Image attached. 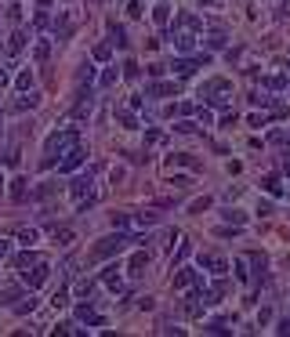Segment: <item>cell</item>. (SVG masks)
Segmentation results:
<instances>
[{
    "mask_svg": "<svg viewBox=\"0 0 290 337\" xmlns=\"http://www.w3.org/2000/svg\"><path fill=\"white\" fill-rule=\"evenodd\" d=\"M77 127H69V130H54V134L48 138V145H44V153H48V156H44V167H54V163H58V156H62V149H73V145H77Z\"/></svg>",
    "mask_w": 290,
    "mask_h": 337,
    "instance_id": "6da1fadb",
    "label": "cell"
},
{
    "mask_svg": "<svg viewBox=\"0 0 290 337\" xmlns=\"http://www.w3.org/2000/svg\"><path fill=\"white\" fill-rule=\"evenodd\" d=\"M127 243H145V239H142V236H109V239H98L95 247H91V261L113 258V254H120V250L127 247Z\"/></svg>",
    "mask_w": 290,
    "mask_h": 337,
    "instance_id": "7a4b0ae2",
    "label": "cell"
},
{
    "mask_svg": "<svg viewBox=\"0 0 290 337\" xmlns=\"http://www.w3.org/2000/svg\"><path fill=\"white\" fill-rule=\"evenodd\" d=\"M211 54L200 51V54H185V58H174L171 62V73H178V77H189V73H196V65H207Z\"/></svg>",
    "mask_w": 290,
    "mask_h": 337,
    "instance_id": "3957f363",
    "label": "cell"
},
{
    "mask_svg": "<svg viewBox=\"0 0 290 337\" xmlns=\"http://www.w3.org/2000/svg\"><path fill=\"white\" fill-rule=\"evenodd\" d=\"M83 156H87V153H83L80 145H73V149H69V156H65V160H58V171H73V167H80V163H83Z\"/></svg>",
    "mask_w": 290,
    "mask_h": 337,
    "instance_id": "277c9868",
    "label": "cell"
},
{
    "mask_svg": "<svg viewBox=\"0 0 290 337\" xmlns=\"http://www.w3.org/2000/svg\"><path fill=\"white\" fill-rule=\"evenodd\" d=\"M221 91H229V80H221V77H214V80H207V83H203V87H200V98L203 95H221Z\"/></svg>",
    "mask_w": 290,
    "mask_h": 337,
    "instance_id": "5b68a950",
    "label": "cell"
},
{
    "mask_svg": "<svg viewBox=\"0 0 290 337\" xmlns=\"http://www.w3.org/2000/svg\"><path fill=\"white\" fill-rule=\"evenodd\" d=\"M91 109H95V98H91V91H83V95H80V105L73 109V116H77V120H87Z\"/></svg>",
    "mask_w": 290,
    "mask_h": 337,
    "instance_id": "8992f818",
    "label": "cell"
},
{
    "mask_svg": "<svg viewBox=\"0 0 290 337\" xmlns=\"http://www.w3.org/2000/svg\"><path fill=\"white\" fill-rule=\"evenodd\" d=\"M178 95V83H149V98H171Z\"/></svg>",
    "mask_w": 290,
    "mask_h": 337,
    "instance_id": "52a82bcc",
    "label": "cell"
},
{
    "mask_svg": "<svg viewBox=\"0 0 290 337\" xmlns=\"http://www.w3.org/2000/svg\"><path fill=\"white\" fill-rule=\"evenodd\" d=\"M174 48L182 51V54L196 51V36H192V33H174Z\"/></svg>",
    "mask_w": 290,
    "mask_h": 337,
    "instance_id": "ba28073f",
    "label": "cell"
},
{
    "mask_svg": "<svg viewBox=\"0 0 290 337\" xmlns=\"http://www.w3.org/2000/svg\"><path fill=\"white\" fill-rule=\"evenodd\" d=\"M91 189V171L87 174H80L77 181H73V200H83V192Z\"/></svg>",
    "mask_w": 290,
    "mask_h": 337,
    "instance_id": "9c48e42d",
    "label": "cell"
},
{
    "mask_svg": "<svg viewBox=\"0 0 290 337\" xmlns=\"http://www.w3.org/2000/svg\"><path fill=\"white\" fill-rule=\"evenodd\" d=\"M44 279H48V265H36L33 272H26V283L29 286H44Z\"/></svg>",
    "mask_w": 290,
    "mask_h": 337,
    "instance_id": "30bf717a",
    "label": "cell"
},
{
    "mask_svg": "<svg viewBox=\"0 0 290 337\" xmlns=\"http://www.w3.org/2000/svg\"><path fill=\"white\" fill-rule=\"evenodd\" d=\"M36 102H40V98H36L33 91H22V98H15V109H18V112H26V109H33Z\"/></svg>",
    "mask_w": 290,
    "mask_h": 337,
    "instance_id": "8fae6325",
    "label": "cell"
},
{
    "mask_svg": "<svg viewBox=\"0 0 290 337\" xmlns=\"http://www.w3.org/2000/svg\"><path fill=\"white\" fill-rule=\"evenodd\" d=\"M192 283H196V272H192V268H182V272L174 276V286H178V290H185V286H192Z\"/></svg>",
    "mask_w": 290,
    "mask_h": 337,
    "instance_id": "7c38bea8",
    "label": "cell"
},
{
    "mask_svg": "<svg viewBox=\"0 0 290 337\" xmlns=\"http://www.w3.org/2000/svg\"><path fill=\"white\" fill-rule=\"evenodd\" d=\"M145 265H149V254H142V250H138V254L131 258V276H142Z\"/></svg>",
    "mask_w": 290,
    "mask_h": 337,
    "instance_id": "4fadbf2b",
    "label": "cell"
},
{
    "mask_svg": "<svg viewBox=\"0 0 290 337\" xmlns=\"http://www.w3.org/2000/svg\"><path fill=\"white\" fill-rule=\"evenodd\" d=\"M102 279H105V286L113 290V294H120V290H124V283H120V276L113 272V268H105V272H102Z\"/></svg>",
    "mask_w": 290,
    "mask_h": 337,
    "instance_id": "5bb4252c",
    "label": "cell"
},
{
    "mask_svg": "<svg viewBox=\"0 0 290 337\" xmlns=\"http://www.w3.org/2000/svg\"><path fill=\"white\" fill-rule=\"evenodd\" d=\"M261 185H265V192H272V196H283V185H279V178H276V174L261 178Z\"/></svg>",
    "mask_w": 290,
    "mask_h": 337,
    "instance_id": "9a60e30c",
    "label": "cell"
},
{
    "mask_svg": "<svg viewBox=\"0 0 290 337\" xmlns=\"http://www.w3.org/2000/svg\"><path fill=\"white\" fill-rule=\"evenodd\" d=\"M167 18H171V7H167V4H156V7H153V22H156V26H167Z\"/></svg>",
    "mask_w": 290,
    "mask_h": 337,
    "instance_id": "2e32d148",
    "label": "cell"
},
{
    "mask_svg": "<svg viewBox=\"0 0 290 337\" xmlns=\"http://www.w3.org/2000/svg\"><path fill=\"white\" fill-rule=\"evenodd\" d=\"M11 200H15V203L26 200V178H15V181H11Z\"/></svg>",
    "mask_w": 290,
    "mask_h": 337,
    "instance_id": "e0dca14e",
    "label": "cell"
},
{
    "mask_svg": "<svg viewBox=\"0 0 290 337\" xmlns=\"http://www.w3.org/2000/svg\"><path fill=\"white\" fill-rule=\"evenodd\" d=\"M203 265H207V268H211L214 276H221V272H225V268H229V265H225V258H203Z\"/></svg>",
    "mask_w": 290,
    "mask_h": 337,
    "instance_id": "ac0fdd59",
    "label": "cell"
},
{
    "mask_svg": "<svg viewBox=\"0 0 290 337\" xmlns=\"http://www.w3.org/2000/svg\"><path fill=\"white\" fill-rule=\"evenodd\" d=\"M48 54H51V44H48V40H36L33 58H36V62H48Z\"/></svg>",
    "mask_w": 290,
    "mask_h": 337,
    "instance_id": "d6986e66",
    "label": "cell"
},
{
    "mask_svg": "<svg viewBox=\"0 0 290 337\" xmlns=\"http://www.w3.org/2000/svg\"><path fill=\"white\" fill-rule=\"evenodd\" d=\"M109 33H113V44H116V48H127V33L120 29L116 22H109Z\"/></svg>",
    "mask_w": 290,
    "mask_h": 337,
    "instance_id": "ffe728a7",
    "label": "cell"
},
{
    "mask_svg": "<svg viewBox=\"0 0 290 337\" xmlns=\"http://www.w3.org/2000/svg\"><path fill=\"white\" fill-rule=\"evenodd\" d=\"M36 239H40V236H36V229H18V243H22V247H33Z\"/></svg>",
    "mask_w": 290,
    "mask_h": 337,
    "instance_id": "44dd1931",
    "label": "cell"
},
{
    "mask_svg": "<svg viewBox=\"0 0 290 337\" xmlns=\"http://www.w3.org/2000/svg\"><path fill=\"white\" fill-rule=\"evenodd\" d=\"M15 87H18V91H33V73H29V69H26V73H18Z\"/></svg>",
    "mask_w": 290,
    "mask_h": 337,
    "instance_id": "7402d4cb",
    "label": "cell"
},
{
    "mask_svg": "<svg viewBox=\"0 0 290 337\" xmlns=\"http://www.w3.org/2000/svg\"><path fill=\"white\" fill-rule=\"evenodd\" d=\"M54 243H58V247H69L73 243V229H54Z\"/></svg>",
    "mask_w": 290,
    "mask_h": 337,
    "instance_id": "603a6c76",
    "label": "cell"
},
{
    "mask_svg": "<svg viewBox=\"0 0 290 337\" xmlns=\"http://www.w3.org/2000/svg\"><path fill=\"white\" fill-rule=\"evenodd\" d=\"M174 163H182V167H192V171L200 167V163L192 160V156H185V153H174V156H171V167H174Z\"/></svg>",
    "mask_w": 290,
    "mask_h": 337,
    "instance_id": "cb8c5ba5",
    "label": "cell"
},
{
    "mask_svg": "<svg viewBox=\"0 0 290 337\" xmlns=\"http://www.w3.org/2000/svg\"><path fill=\"white\" fill-rule=\"evenodd\" d=\"M116 77H120V73H116V65H109V69L102 73V87H113V83H116Z\"/></svg>",
    "mask_w": 290,
    "mask_h": 337,
    "instance_id": "d4e9b609",
    "label": "cell"
},
{
    "mask_svg": "<svg viewBox=\"0 0 290 337\" xmlns=\"http://www.w3.org/2000/svg\"><path fill=\"white\" fill-rule=\"evenodd\" d=\"M116 124H120V127H138V124H134V116H131L127 109H120V112H116Z\"/></svg>",
    "mask_w": 290,
    "mask_h": 337,
    "instance_id": "484cf974",
    "label": "cell"
},
{
    "mask_svg": "<svg viewBox=\"0 0 290 337\" xmlns=\"http://www.w3.org/2000/svg\"><path fill=\"white\" fill-rule=\"evenodd\" d=\"M51 301H54V308H65V305H69V290H65V286H58V294H54Z\"/></svg>",
    "mask_w": 290,
    "mask_h": 337,
    "instance_id": "4316f807",
    "label": "cell"
},
{
    "mask_svg": "<svg viewBox=\"0 0 290 337\" xmlns=\"http://www.w3.org/2000/svg\"><path fill=\"white\" fill-rule=\"evenodd\" d=\"M171 185H174V189H189L192 178H189V174H174V178H171Z\"/></svg>",
    "mask_w": 290,
    "mask_h": 337,
    "instance_id": "83f0119b",
    "label": "cell"
},
{
    "mask_svg": "<svg viewBox=\"0 0 290 337\" xmlns=\"http://www.w3.org/2000/svg\"><path fill=\"white\" fill-rule=\"evenodd\" d=\"M33 308H36V297H29V301H18V305H15V312H18V315H26V312H33Z\"/></svg>",
    "mask_w": 290,
    "mask_h": 337,
    "instance_id": "f1b7e54d",
    "label": "cell"
},
{
    "mask_svg": "<svg viewBox=\"0 0 290 337\" xmlns=\"http://www.w3.org/2000/svg\"><path fill=\"white\" fill-rule=\"evenodd\" d=\"M22 44H26V33H15L11 44H7V51H22Z\"/></svg>",
    "mask_w": 290,
    "mask_h": 337,
    "instance_id": "f546056e",
    "label": "cell"
},
{
    "mask_svg": "<svg viewBox=\"0 0 290 337\" xmlns=\"http://www.w3.org/2000/svg\"><path fill=\"white\" fill-rule=\"evenodd\" d=\"M211 203H214V200H211V196H203V200H196V203H192V214H203V210H207V207H211Z\"/></svg>",
    "mask_w": 290,
    "mask_h": 337,
    "instance_id": "4dcf8cb0",
    "label": "cell"
},
{
    "mask_svg": "<svg viewBox=\"0 0 290 337\" xmlns=\"http://www.w3.org/2000/svg\"><path fill=\"white\" fill-rule=\"evenodd\" d=\"M207 330H211V334H225L229 326H225V319H211V323H207Z\"/></svg>",
    "mask_w": 290,
    "mask_h": 337,
    "instance_id": "1f68e13d",
    "label": "cell"
},
{
    "mask_svg": "<svg viewBox=\"0 0 290 337\" xmlns=\"http://www.w3.org/2000/svg\"><path fill=\"white\" fill-rule=\"evenodd\" d=\"M33 261H36V254H18V258H15V265H18V268H29Z\"/></svg>",
    "mask_w": 290,
    "mask_h": 337,
    "instance_id": "d6a6232c",
    "label": "cell"
},
{
    "mask_svg": "<svg viewBox=\"0 0 290 337\" xmlns=\"http://www.w3.org/2000/svg\"><path fill=\"white\" fill-rule=\"evenodd\" d=\"M95 58H98V62H109V44H98V48H95Z\"/></svg>",
    "mask_w": 290,
    "mask_h": 337,
    "instance_id": "836d02e7",
    "label": "cell"
},
{
    "mask_svg": "<svg viewBox=\"0 0 290 337\" xmlns=\"http://www.w3.org/2000/svg\"><path fill=\"white\" fill-rule=\"evenodd\" d=\"M225 221H232V225H243V210H225Z\"/></svg>",
    "mask_w": 290,
    "mask_h": 337,
    "instance_id": "e575fe53",
    "label": "cell"
},
{
    "mask_svg": "<svg viewBox=\"0 0 290 337\" xmlns=\"http://www.w3.org/2000/svg\"><path fill=\"white\" fill-rule=\"evenodd\" d=\"M265 83H268L272 91H283V87H287V80H283V77H272V80H265Z\"/></svg>",
    "mask_w": 290,
    "mask_h": 337,
    "instance_id": "d590c367",
    "label": "cell"
},
{
    "mask_svg": "<svg viewBox=\"0 0 290 337\" xmlns=\"http://www.w3.org/2000/svg\"><path fill=\"white\" fill-rule=\"evenodd\" d=\"M250 102H254V105H272V98H268V95H250Z\"/></svg>",
    "mask_w": 290,
    "mask_h": 337,
    "instance_id": "8d00e7d4",
    "label": "cell"
},
{
    "mask_svg": "<svg viewBox=\"0 0 290 337\" xmlns=\"http://www.w3.org/2000/svg\"><path fill=\"white\" fill-rule=\"evenodd\" d=\"M124 77H127V80H134V77H138V65H134V62H127V69H124Z\"/></svg>",
    "mask_w": 290,
    "mask_h": 337,
    "instance_id": "74e56055",
    "label": "cell"
},
{
    "mask_svg": "<svg viewBox=\"0 0 290 337\" xmlns=\"http://www.w3.org/2000/svg\"><path fill=\"white\" fill-rule=\"evenodd\" d=\"M265 124H268V116H258V112L250 116V127H265Z\"/></svg>",
    "mask_w": 290,
    "mask_h": 337,
    "instance_id": "f35d334b",
    "label": "cell"
},
{
    "mask_svg": "<svg viewBox=\"0 0 290 337\" xmlns=\"http://www.w3.org/2000/svg\"><path fill=\"white\" fill-rule=\"evenodd\" d=\"M232 268H236V276H239V279H247V261H236Z\"/></svg>",
    "mask_w": 290,
    "mask_h": 337,
    "instance_id": "ab89813d",
    "label": "cell"
},
{
    "mask_svg": "<svg viewBox=\"0 0 290 337\" xmlns=\"http://www.w3.org/2000/svg\"><path fill=\"white\" fill-rule=\"evenodd\" d=\"M7 18H11V22H18V18H22V7H18V4H11V11H7Z\"/></svg>",
    "mask_w": 290,
    "mask_h": 337,
    "instance_id": "60d3db41",
    "label": "cell"
},
{
    "mask_svg": "<svg viewBox=\"0 0 290 337\" xmlns=\"http://www.w3.org/2000/svg\"><path fill=\"white\" fill-rule=\"evenodd\" d=\"M276 334H290V319H283V323H279V326H276Z\"/></svg>",
    "mask_w": 290,
    "mask_h": 337,
    "instance_id": "b9f144b4",
    "label": "cell"
},
{
    "mask_svg": "<svg viewBox=\"0 0 290 337\" xmlns=\"http://www.w3.org/2000/svg\"><path fill=\"white\" fill-rule=\"evenodd\" d=\"M0 87H7V69H0Z\"/></svg>",
    "mask_w": 290,
    "mask_h": 337,
    "instance_id": "7bdbcfd3",
    "label": "cell"
},
{
    "mask_svg": "<svg viewBox=\"0 0 290 337\" xmlns=\"http://www.w3.org/2000/svg\"><path fill=\"white\" fill-rule=\"evenodd\" d=\"M7 254V239H0V258H4Z\"/></svg>",
    "mask_w": 290,
    "mask_h": 337,
    "instance_id": "ee69618b",
    "label": "cell"
},
{
    "mask_svg": "<svg viewBox=\"0 0 290 337\" xmlns=\"http://www.w3.org/2000/svg\"><path fill=\"white\" fill-rule=\"evenodd\" d=\"M36 4H40V7H48V4H51V0H36Z\"/></svg>",
    "mask_w": 290,
    "mask_h": 337,
    "instance_id": "f6af8a7d",
    "label": "cell"
},
{
    "mask_svg": "<svg viewBox=\"0 0 290 337\" xmlns=\"http://www.w3.org/2000/svg\"><path fill=\"white\" fill-rule=\"evenodd\" d=\"M0 134H4V127H0Z\"/></svg>",
    "mask_w": 290,
    "mask_h": 337,
    "instance_id": "bcb514c9",
    "label": "cell"
},
{
    "mask_svg": "<svg viewBox=\"0 0 290 337\" xmlns=\"http://www.w3.org/2000/svg\"><path fill=\"white\" fill-rule=\"evenodd\" d=\"M0 181H4V178H0Z\"/></svg>",
    "mask_w": 290,
    "mask_h": 337,
    "instance_id": "7dc6e473",
    "label": "cell"
}]
</instances>
